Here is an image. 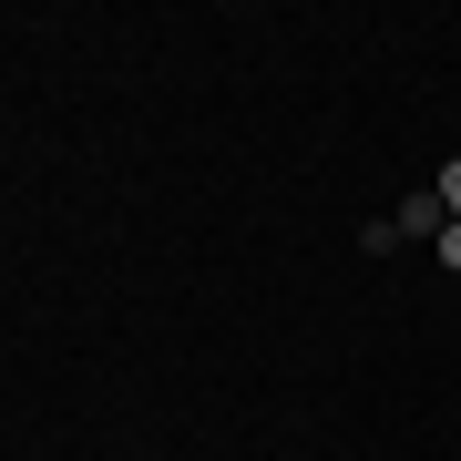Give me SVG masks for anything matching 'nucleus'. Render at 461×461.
I'll return each instance as SVG.
<instances>
[{
  "instance_id": "obj_1",
  "label": "nucleus",
  "mask_w": 461,
  "mask_h": 461,
  "mask_svg": "<svg viewBox=\"0 0 461 461\" xmlns=\"http://www.w3.org/2000/svg\"><path fill=\"white\" fill-rule=\"evenodd\" d=\"M451 215H441V195H400V215H390V247H411V236H441Z\"/></svg>"
},
{
  "instance_id": "obj_2",
  "label": "nucleus",
  "mask_w": 461,
  "mask_h": 461,
  "mask_svg": "<svg viewBox=\"0 0 461 461\" xmlns=\"http://www.w3.org/2000/svg\"><path fill=\"white\" fill-rule=\"evenodd\" d=\"M430 195H441V215H451V226H461V154H451V165H441V185H430Z\"/></svg>"
},
{
  "instance_id": "obj_3",
  "label": "nucleus",
  "mask_w": 461,
  "mask_h": 461,
  "mask_svg": "<svg viewBox=\"0 0 461 461\" xmlns=\"http://www.w3.org/2000/svg\"><path fill=\"white\" fill-rule=\"evenodd\" d=\"M430 247H441V267H451V277H461V226H441V236H430Z\"/></svg>"
}]
</instances>
